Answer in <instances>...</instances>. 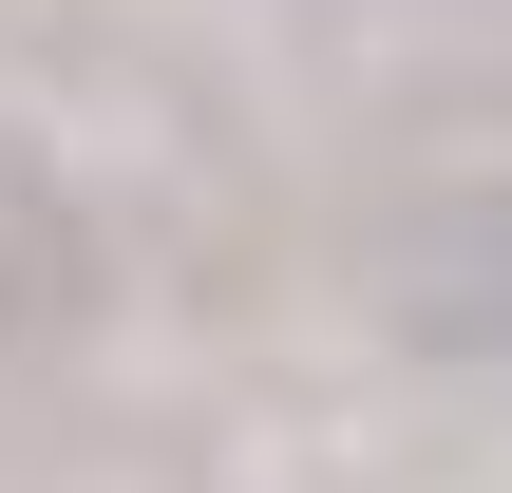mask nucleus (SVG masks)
Masks as SVG:
<instances>
[{"instance_id": "f257e3e1", "label": "nucleus", "mask_w": 512, "mask_h": 493, "mask_svg": "<svg viewBox=\"0 0 512 493\" xmlns=\"http://www.w3.org/2000/svg\"><path fill=\"white\" fill-rule=\"evenodd\" d=\"M19 323H76V209H57V171L0 133V342Z\"/></svg>"}]
</instances>
